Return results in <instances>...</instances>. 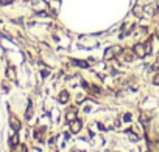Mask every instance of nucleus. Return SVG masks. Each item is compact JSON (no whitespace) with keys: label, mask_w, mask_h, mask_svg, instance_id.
Returning <instances> with one entry per match:
<instances>
[{"label":"nucleus","mask_w":159,"mask_h":152,"mask_svg":"<svg viewBox=\"0 0 159 152\" xmlns=\"http://www.w3.org/2000/svg\"><path fill=\"white\" fill-rule=\"evenodd\" d=\"M133 51L137 58H145L147 56V50H145V44H136L133 47Z\"/></svg>","instance_id":"f257e3e1"},{"label":"nucleus","mask_w":159,"mask_h":152,"mask_svg":"<svg viewBox=\"0 0 159 152\" xmlns=\"http://www.w3.org/2000/svg\"><path fill=\"white\" fill-rule=\"evenodd\" d=\"M69 126H70L72 134H78V132L81 131V127H83V123H81V120L75 118L74 121H70V123H69Z\"/></svg>","instance_id":"f03ea898"},{"label":"nucleus","mask_w":159,"mask_h":152,"mask_svg":"<svg viewBox=\"0 0 159 152\" xmlns=\"http://www.w3.org/2000/svg\"><path fill=\"white\" fill-rule=\"evenodd\" d=\"M75 118H77V109H75V107H72L69 112L66 113V121H69V123H70V121H74Z\"/></svg>","instance_id":"7ed1b4c3"},{"label":"nucleus","mask_w":159,"mask_h":152,"mask_svg":"<svg viewBox=\"0 0 159 152\" xmlns=\"http://www.w3.org/2000/svg\"><path fill=\"white\" fill-rule=\"evenodd\" d=\"M10 126H11V127H13V131H19L20 129V121L16 118V116H11V120H10Z\"/></svg>","instance_id":"20e7f679"},{"label":"nucleus","mask_w":159,"mask_h":152,"mask_svg":"<svg viewBox=\"0 0 159 152\" xmlns=\"http://www.w3.org/2000/svg\"><path fill=\"white\" fill-rule=\"evenodd\" d=\"M67 101H69V93H67L66 90H62V92L59 93V103H61V104H66Z\"/></svg>","instance_id":"39448f33"},{"label":"nucleus","mask_w":159,"mask_h":152,"mask_svg":"<svg viewBox=\"0 0 159 152\" xmlns=\"http://www.w3.org/2000/svg\"><path fill=\"white\" fill-rule=\"evenodd\" d=\"M117 55L114 53V50H112V47L111 48H108L106 51H105V59H114Z\"/></svg>","instance_id":"423d86ee"},{"label":"nucleus","mask_w":159,"mask_h":152,"mask_svg":"<svg viewBox=\"0 0 159 152\" xmlns=\"http://www.w3.org/2000/svg\"><path fill=\"white\" fill-rule=\"evenodd\" d=\"M72 64H74V65H78V67H83V68H87V67H89L87 62H84V61H77V59H74Z\"/></svg>","instance_id":"0eeeda50"},{"label":"nucleus","mask_w":159,"mask_h":152,"mask_svg":"<svg viewBox=\"0 0 159 152\" xmlns=\"http://www.w3.org/2000/svg\"><path fill=\"white\" fill-rule=\"evenodd\" d=\"M10 144L14 147L16 144H19V137H17V134H13V137L10 138Z\"/></svg>","instance_id":"6e6552de"},{"label":"nucleus","mask_w":159,"mask_h":152,"mask_svg":"<svg viewBox=\"0 0 159 152\" xmlns=\"http://www.w3.org/2000/svg\"><path fill=\"white\" fill-rule=\"evenodd\" d=\"M133 14H136L137 17H142V16H144V13H142V8H141V6H134V10H133Z\"/></svg>","instance_id":"1a4fd4ad"},{"label":"nucleus","mask_w":159,"mask_h":152,"mask_svg":"<svg viewBox=\"0 0 159 152\" xmlns=\"http://www.w3.org/2000/svg\"><path fill=\"white\" fill-rule=\"evenodd\" d=\"M14 152H27V149H25L24 144H16L14 146Z\"/></svg>","instance_id":"9d476101"},{"label":"nucleus","mask_w":159,"mask_h":152,"mask_svg":"<svg viewBox=\"0 0 159 152\" xmlns=\"http://www.w3.org/2000/svg\"><path fill=\"white\" fill-rule=\"evenodd\" d=\"M122 53H123V56H125V61H131V59H133V55H134V53L131 55L128 50H125V51H122Z\"/></svg>","instance_id":"9b49d317"},{"label":"nucleus","mask_w":159,"mask_h":152,"mask_svg":"<svg viewBox=\"0 0 159 152\" xmlns=\"http://www.w3.org/2000/svg\"><path fill=\"white\" fill-rule=\"evenodd\" d=\"M27 118H31V103H28V110H27Z\"/></svg>","instance_id":"f8f14e48"},{"label":"nucleus","mask_w":159,"mask_h":152,"mask_svg":"<svg viewBox=\"0 0 159 152\" xmlns=\"http://www.w3.org/2000/svg\"><path fill=\"white\" fill-rule=\"evenodd\" d=\"M41 74H42V78H47V76L50 74V70H42Z\"/></svg>","instance_id":"ddd939ff"},{"label":"nucleus","mask_w":159,"mask_h":152,"mask_svg":"<svg viewBox=\"0 0 159 152\" xmlns=\"http://www.w3.org/2000/svg\"><path fill=\"white\" fill-rule=\"evenodd\" d=\"M14 0H0V3L2 5H8V3H13Z\"/></svg>","instance_id":"4468645a"},{"label":"nucleus","mask_w":159,"mask_h":152,"mask_svg":"<svg viewBox=\"0 0 159 152\" xmlns=\"http://www.w3.org/2000/svg\"><path fill=\"white\" fill-rule=\"evenodd\" d=\"M13 71H14L13 68H10V70H8V76H10V78H14V73H13Z\"/></svg>","instance_id":"2eb2a0df"},{"label":"nucleus","mask_w":159,"mask_h":152,"mask_svg":"<svg viewBox=\"0 0 159 152\" xmlns=\"http://www.w3.org/2000/svg\"><path fill=\"white\" fill-rule=\"evenodd\" d=\"M123 120H125V121H126V123H128V121H129V120H131V115H129V113H126V115H125V116H123Z\"/></svg>","instance_id":"dca6fc26"},{"label":"nucleus","mask_w":159,"mask_h":152,"mask_svg":"<svg viewBox=\"0 0 159 152\" xmlns=\"http://www.w3.org/2000/svg\"><path fill=\"white\" fill-rule=\"evenodd\" d=\"M153 82H154V84H159V74H157V76H154V79H153Z\"/></svg>","instance_id":"f3484780"},{"label":"nucleus","mask_w":159,"mask_h":152,"mask_svg":"<svg viewBox=\"0 0 159 152\" xmlns=\"http://www.w3.org/2000/svg\"><path fill=\"white\" fill-rule=\"evenodd\" d=\"M131 140H134V141H137L139 138H137V135H131Z\"/></svg>","instance_id":"a211bd4d"}]
</instances>
